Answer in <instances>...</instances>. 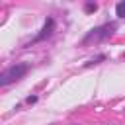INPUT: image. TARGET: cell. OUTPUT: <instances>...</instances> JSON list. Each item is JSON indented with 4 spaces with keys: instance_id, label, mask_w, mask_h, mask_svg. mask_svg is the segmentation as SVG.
I'll return each instance as SVG.
<instances>
[{
    "instance_id": "1",
    "label": "cell",
    "mask_w": 125,
    "mask_h": 125,
    "mask_svg": "<svg viewBox=\"0 0 125 125\" xmlns=\"http://www.w3.org/2000/svg\"><path fill=\"white\" fill-rule=\"evenodd\" d=\"M115 31H117V21H105V23H102V25L92 27V29L82 37L80 45L84 47V45H90V43H102V41L109 39Z\"/></svg>"
},
{
    "instance_id": "2",
    "label": "cell",
    "mask_w": 125,
    "mask_h": 125,
    "mask_svg": "<svg viewBox=\"0 0 125 125\" xmlns=\"http://www.w3.org/2000/svg\"><path fill=\"white\" fill-rule=\"evenodd\" d=\"M29 68H31L29 62H14V64L6 66L2 70V74H0V86L2 88H8L10 84L20 82L21 78H25V74L29 72Z\"/></svg>"
},
{
    "instance_id": "3",
    "label": "cell",
    "mask_w": 125,
    "mask_h": 125,
    "mask_svg": "<svg viewBox=\"0 0 125 125\" xmlns=\"http://www.w3.org/2000/svg\"><path fill=\"white\" fill-rule=\"evenodd\" d=\"M55 29H57V21H55V18H53V16H47V18H45L43 27L39 29V33H37V35H35L31 41H27L23 47L27 49V47H31V45H35V43H43V41L51 39V37L55 35Z\"/></svg>"
},
{
    "instance_id": "4",
    "label": "cell",
    "mask_w": 125,
    "mask_h": 125,
    "mask_svg": "<svg viewBox=\"0 0 125 125\" xmlns=\"http://www.w3.org/2000/svg\"><path fill=\"white\" fill-rule=\"evenodd\" d=\"M105 61H107V55H105V53H98L96 57H92L90 61H86V62H84V68H90V66H98V64L105 62Z\"/></svg>"
},
{
    "instance_id": "5",
    "label": "cell",
    "mask_w": 125,
    "mask_h": 125,
    "mask_svg": "<svg viewBox=\"0 0 125 125\" xmlns=\"http://www.w3.org/2000/svg\"><path fill=\"white\" fill-rule=\"evenodd\" d=\"M84 12L86 14H96L98 12V2H94V0H88V2H84Z\"/></svg>"
},
{
    "instance_id": "6",
    "label": "cell",
    "mask_w": 125,
    "mask_h": 125,
    "mask_svg": "<svg viewBox=\"0 0 125 125\" xmlns=\"http://www.w3.org/2000/svg\"><path fill=\"white\" fill-rule=\"evenodd\" d=\"M115 16L119 20H125V0H121V2L115 4Z\"/></svg>"
},
{
    "instance_id": "7",
    "label": "cell",
    "mask_w": 125,
    "mask_h": 125,
    "mask_svg": "<svg viewBox=\"0 0 125 125\" xmlns=\"http://www.w3.org/2000/svg\"><path fill=\"white\" fill-rule=\"evenodd\" d=\"M37 102H39V96H37V94H29V96L23 100V104H25V105H35Z\"/></svg>"
},
{
    "instance_id": "8",
    "label": "cell",
    "mask_w": 125,
    "mask_h": 125,
    "mask_svg": "<svg viewBox=\"0 0 125 125\" xmlns=\"http://www.w3.org/2000/svg\"><path fill=\"white\" fill-rule=\"evenodd\" d=\"M123 61H125V51H123Z\"/></svg>"
}]
</instances>
